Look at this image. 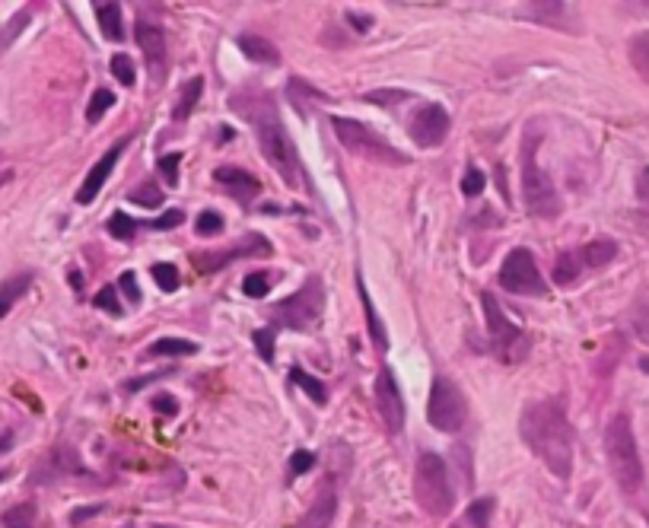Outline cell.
Here are the masks:
<instances>
[{
    "mask_svg": "<svg viewBox=\"0 0 649 528\" xmlns=\"http://www.w3.org/2000/svg\"><path fill=\"white\" fill-rule=\"evenodd\" d=\"M519 436L529 446L538 462H545L551 474L560 481L570 478L573 471V427L557 401H532L525 404L519 417Z\"/></svg>",
    "mask_w": 649,
    "mask_h": 528,
    "instance_id": "obj_1",
    "label": "cell"
},
{
    "mask_svg": "<svg viewBox=\"0 0 649 528\" xmlns=\"http://www.w3.org/2000/svg\"><path fill=\"white\" fill-rule=\"evenodd\" d=\"M233 109L245 118L252 121L255 128V137H258V147L265 153V160L280 172V179L287 185H300L303 182V166H300V153H296L293 140L284 128V121H280L274 102L265 90H242L233 96Z\"/></svg>",
    "mask_w": 649,
    "mask_h": 528,
    "instance_id": "obj_2",
    "label": "cell"
},
{
    "mask_svg": "<svg viewBox=\"0 0 649 528\" xmlns=\"http://www.w3.org/2000/svg\"><path fill=\"white\" fill-rule=\"evenodd\" d=\"M605 455H608V468H611V474H615L618 487L624 490V494H637V490L643 487V462H640L634 424H630V417L624 411L608 420Z\"/></svg>",
    "mask_w": 649,
    "mask_h": 528,
    "instance_id": "obj_3",
    "label": "cell"
},
{
    "mask_svg": "<svg viewBox=\"0 0 649 528\" xmlns=\"http://www.w3.org/2000/svg\"><path fill=\"white\" fill-rule=\"evenodd\" d=\"M331 131L341 140V147L350 150L360 160L382 163V166H408L411 160L401 150H395L382 134L373 128H366L357 118H344V115H331Z\"/></svg>",
    "mask_w": 649,
    "mask_h": 528,
    "instance_id": "obj_4",
    "label": "cell"
},
{
    "mask_svg": "<svg viewBox=\"0 0 649 528\" xmlns=\"http://www.w3.org/2000/svg\"><path fill=\"white\" fill-rule=\"evenodd\" d=\"M481 306H484V319H487V344H490V354H494L500 363H522L529 357L532 341L510 315H506L494 293H481Z\"/></svg>",
    "mask_w": 649,
    "mask_h": 528,
    "instance_id": "obj_5",
    "label": "cell"
},
{
    "mask_svg": "<svg viewBox=\"0 0 649 528\" xmlns=\"http://www.w3.org/2000/svg\"><path fill=\"white\" fill-rule=\"evenodd\" d=\"M414 497L420 509H427L430 516H449L455 506V490L449 484V471L446 462L436 452H424L417 459L414 468Z\"/></svg>",
    "mask_w": 649,
    "mask_h": 528,
    "instance_id": "obj_6",
    "label": "cell"
},
{
    "mask_svg": "<svg viewBox=\"0 0 649 528\" xmlns=\"http://www.w3.org/2000/svg\"><path fill=\"white\" fill-rule=\"evenodd\" d=\"M538 137L525 140V150H522V201H525V210H529L532 217L538 220H554L560 214V195L551 182V175L538 166Z\"/></svg>",
    "mask_w": 649,
    "mask_h": 528,
    "instance_id": "obj_7",
    "label": "cell"
},
{
    "mask_svg": "<svg viewBox=\"0 0 649 528\" xmlns=\"http://www.w3.org/2000/svg\"><path fill=\"white\" fill-rule=\"evenodd\" d=\"M322 312H325V287H322V280L312 274L293 296L280 299L271 309V322L274 328L306 331L322 319Z\"/></svg>",
    "mask_w": 649,
    "mask_h": 528,
    "instance_id": "obj_8",
    "label": "cell"
},
{
    "mask_svg": "<svg viewBox=\"0 0 649 528\" xmlns=\"http://www.w3.org/2000/svg\"><path fill=\"white\" fill-rule=\"evenodd\" d=\"M468 417V404L462 389L446 376H436L427 398V420L440 433H459Z\"/></svg>",
    "mask_w": 649,
    "mask_h": 528,
    "instance_id": "obj_9",
    "label": "cell"
},
{
    "mask_svg": "<svg viewBox=\"0 0 649 528\" xmlns=\"http://www.w3.org/2000/svg\"><path fill=\"white\" fill-rule=\"evenodd\" d=\"M500 287L506 293H516V296H541L548 290L545 277H541V271H538V261L529 249H513L503 258Z\"/></svg>",
    "mask_w": 649,
    "mask_h": 528,
    "instance_id": "obj_10",
    "label": "cell"
},
{
    "mask_svg": "<svg viewBox=\"0 0 649 528\" xmlns=\"http://www.w3.org/2000/svg\"><path fill=\"white\" fill-rule=\"evenodd\" d=\"M449 128H452V118H449V112L443 109L440 102L420 105V109L411 115V125H408V131H411V137H414V144L424 147V150L440 147L443 140L449 137Z\"/></svg>",
    "mask_w": 649,
    "mask_h": 528,
    "instance_id": "obj_11",
    "label": "cell"
},
{
    "mask_svg": "<svg viewBox=\"0 0 649 528\" xmlns=\"http://www.w3.org/2000/svg\"><path fill=\"white\" fill-rule=\"evenodd\" d=\"M373 395H376L379 417L385 420L389 433H401V427H405V398H401V385L395 382V373L389 366L379 369V376L373 382Z\"/></svg>",
    "mask_w": 649,
    "mask_h": 528,
    "instance_id": "obj_12",
    "label": "cell"
},
{
    "mask_svg": "<svg viewBox=\"0 0 649 528\" xmlns=\"http://www.w3.org/2000/svg\"><path fill=\"white\" fill-rule=\"evenodd\" d=\"M268 258L271 255V242L261 236V233H249L239 245H233V249H226V252H204V255H195L191 261H195V271L201 274H214L220 268H226V264H233L239 258Z\"/></svg>",
    "mask_w": 649,
    "mask_h": 528,
    "instance_id": "obj_13",
    "label": "cell"
},
{
    "mask_svg": "<svg viewBox=\"0 0 649 528\" xmlns=\"http://www.w3.org/2000/svg\"><path fill=\"white\" fill-rule=\"evenodd\" d=\"M134 39H137L140 51H144L150 74L156 80H163V74H166V35H163V29L153 20H144V16H140V20L134 23Z\"/></svg>",
    "mask_w": 649,
    "mask_h": 528,
    "instance_id": "obj_14",
    "label": "cell"
},
{
    "mask_svg": "<svg viewBox=\"0 0 649 528\" xmlns=\"http://www.w3.org/2000/svg\"><path fill=\"white\" fill-rule=\"evenodd\" d=\"M128 144H131V137L118 140V144H115L109 153L99 156V163H96L90 172H86V179H83V185H80V191H77V204H93V201H96V195L102 191V185L109 182V175H112V169H115V163H118V156L125 153Z\"/></svg>",
    "mask_w": 649,
    "mask_h": 528,
    "instance_id": "obj_15",
    "label": "cell"
},
{
    "mask_svg": "<svg viewBox=\"0 0 649 528\" xmlns=\"http://www.w3.org/2000/svg\"><path fill=\"white\" fill-rule=\"evenodd\" d=\"M214 179L223 191H230V195L239 201V204H249L261 195V182L255 179L252 172H245V169H236V166H220L214 172Z\"/></svg>",
    "mask_w": 649,
    "mask_h": 528,
    "instance_id": "obj_16",
    "label": "cell"
},
{
    "mask_svg": "<svg viewBox=\"0 0 649 528\" xmlns=\"http://www.w3.org/2000/svg\"><path fill=\"white\" fill-rule=\"evenodd\" d=\"M335 513H338V494L331 484H322L319 494H315L312 506L306 509V516L296 522L293 528H331L335 522Z\"/></svg>",
    "mask_w": 649,
    "mask_h": 528,
    "instance_id": "obj_17",
    "label": "cell"
},
{
    "mask_svg": "<svg viewBox=\"0 0 649 528\" xmlns=\"http://www.w3.org/2000/svg\"><path fill=\"white\" fill-rule=\"evenodd\" d=\"M236 45H239L242 55L249 61H255V64H277L280 61L277 45H271L268 39H261V35H239Z\"/></svg>",
    "mask_w": 649,
    "mask_h": 528,
    "instance_id": "obj_18",
    "label": "cell"
},
{
    "mask_svg": "<svg viewBox=\"0 0 649 528\" xmlns=\"http://www.w3.org/2000/svg\"><path fill=\"white\" fill-rule=\"evenodd\" d=\"M576 255H580L583 268H605L608 261L618 258V242L615 239H592Z\"/></svg>",
    "mask_w": 649,
    "mask_h": 528,
    "instance_id": "obj_19",
    "label": "cell"
},
{
    "mask_svg": "<svg viewBox=\"0 0 649 528\" xmlns=\"http://www.w3.org/2000/svg\"><path fill=\"white\" fill-rule=\"evenodd\" d=\"M357 293H360V303H363V315H366V328H370V338L379 350H389V334H385V325L382 319L376 315V306H373V299L370 293H366V284H363V277L357 274Z\"/></svg>",
    "mask_w": 649,
    "mask_h": 528,
    "instance_id": "obj_20",
    "label": "cell"
},
{
    "mask_svg": "<svg viewBox=\"0 0 649 528\" xmlns=\"http://www.w3.org/2000/svg\"><path fill=\"white\" fill-rule=\"evenodd\" d=\"M96 20H99V29L109 42L125 39V20H121L118 4H96Z\"/></svg>",
    "mask_w": 649,
    "mask_h": 528,
    "instance_id": "obj_21",
    "label": "cell"
},
{
    "mask_svg": "<svg viewBox=\"0 0 649 528\" xmlns=\"http://www.w3.org/2000/svg\"><path fill=\"white\" fill-rule=\"evenodd\" d=\"M29 287H32V274H16V277H10V280H4V284H0V319H4V315L16 303H20Z\"/></svg>",
    "mask_w": 649,
    "mask_h": 528,
    "instance_id": "obj_22",
    "label": "cell"
},
{
    "mask_svg": "<svg viewBox=\"0 0 649 528\" xmlns=\"http://www.w3.org/2000/svg\"><path fill=\"white\" fill-rule=\"evenodd\" d=\"M201 93H204V80H201V77H191V80L182 86V93H179V102H175V112H172V118H175V121H185L191 112L198 109V99H201Z\"/></svg>",
    "mask_w": 649,
    "mask_h": 528,
    "instance_id": "obj_23",
    "label": "cell"
},
{
    "mask_svg": "<svg viewBox=\"0 0 649 528\" xmlns=\"http://www.w3.org/2000/svg\"><path fill=\"white\" fill-rule=\"evenodd\" d=\"M290 382H293L300 392H306L312 404H325V401H328V389H325V382H322V379H315V376H309L306 369L293 366V369H290Z\"/></svg>",
    "mask_w": 649,
    "mask_h": 528,
    "instance_id": "obj_24",
    "label": "cell"
},
{
    "mask_svg": "<svg viewBox=\"0 0 649 528\" xmlns=\"http://www.w3.org/2000/svg\"><path fill=\"white\" fill-rule=\"evenodd\" d=\"M580 271H583V261L576 252H564L557 261H554V284L557 287H573L576 280H580Z\"/></svg>",
    "mask_w": 649,
    "mask_h": 528,
    "instance_id": "obj_25",
    "label": "cell"
},
{
    "mask_svg": "<svg viewBox=\"0 0 649 528\" xmlns=\"http://www.w3.org/2000/svg\"><path fill=\"white\" fill-rule=\"evenodd\" d=\"M191 354H198V344H191L185 338H160L147 350V357H191Z\"/></svg>",
    "mask_w": 649,
    "mask_h": 528,
    "instance_id": "obj_26",
    "label": "cell"
},
{
    "mask_svg": "<svg viewBox=\"0 0 649 528\" xmlns=\"http://www.w3.org/2000/svg\"><path fill=\"white\" fill-rule=\"evenodd\" d=\"M627 55L637 74L649 83V32H637L634 39L627 42Z\"/></svg>",
    "mask_w": 649,
    "mask_h": 528,
    "instance_id": "obj_27",
    "label": "cell"
},
{
    "mask_svg": "<svg viewBox=\"0 0 649 528\" xmlns=\"http://www.w3.org/2000/svg\"><path fill=\"white\" fill-rule=\"evenodd\" d=\"M287 99L296 105V112H303V115H306V105H309L306 99H325V93H322V90H315V86H309L306 80L296 77V80H290V86H287Z\"/></svg>",
    "mask_w": 649,
    "mask_h": 528,
    "instance_id": "obj_28",
    "label": "cell"
},
{
    "mask_svg": "<svg viewBox=\"0 0 649 528\" xmlns=\"http://www.w3.org/2000/svg\"><path fill=\"white\" fill-rule=\"evenodd\" d=\"M490 516H494V500H490V497L475 500L468 506V513H465L471 528H490Z\"/></svg>",
    "mask_w": 649,
    "mask_h": 528,
    "instance_id": "obj_29",
    "label": "cell"
},
{
    "mask_svg": "<svg viewBox=\"0 0 649 528\" xmlns=\"http://www.w3.org/2000/svg\"><path fill=\"white\" fill-rule=\"evenodd\" d=\"M134 230H140V223L131 217V214H112L109 217V233L115 236V239H121V242H131L134 239Z\"/></svg>",
    "mask_w": 649,
    "mask_h": 528,
    "instance_id": "obj_30",
    "label": "cell"
},
{
    "mask_svg": "<svg viewBox=\"0 0 649 528\" xmlns=\"http://www.w3.org/2000/svg\"><path fill=\"white\" fill-rule=\"evenodd\" d=\"M242 290L249 299H265L271 293V274L268 271H255L242 280Z\"/></svg>",
    "mask_w": 649,
    "mask_h": 528,
    "instance_id": "obj_31",
    "label": "cell"
},
{
    "mask_svg": "<svg viewBox=\"0 0 649 528\" xmlns=\"http://www.w3.org/2000/svg\"><path fill=\"white\" fill-rule=\"evenodd\" d=\"M634 331H637V338L649 347V290L637 299V306H634Z\"/></svg>",
    "mask_w": 649,
    "mask_h": 528,
    "instance_id": "obj_32",
    "label": "cell"
},
{
    "mask_svg": "<svg viewBox=\"0 0 649 528\" xmlns=\"http://www.w3.org/2000/svg\"><path fill=\"white\" fill-rule=\"evenodd\" d=\"M128 198H131V204H140V207H163V191L153 182H144L140 188H134Z\"/></svg>",
    "mask_w": 649,
    "mask_h": 528,
    "instance_id": "obj_33",
    "label": "cell"
},
{
    "mask_svg": "<svg viewBox=\"0 0 649 528\" xmlns=\"http://www.w3.org/2000/svg\"><path fill=\"white\" fill-rule=\"evenodd\" d=\"M112 105H115V96L109 90H96L93 99H90V109H86V121H90V125H96V121H102V115L109 112Z\"/></svg>",
    "mask_w": 649,
    "mask_h": 528,
    "instance_id": "obj_34",
    "label": "cell"
},
{
    "mask_svg": "<svg viewBox=\"0 0 649 528\" xmlns=\"http://www.w3.org/2000/svg\"><path fill=\"white\" fill-rule=\"evenodd\" d=\"M153 280H156V287H160L163 293L179 290V271H175L172 264H166V261L153 264Z\"/></svg>",
    "mask_w": 649,
    "mask_h": 528,
    "instance_id": "obj_35",
    "label": "cell"
},
{
    "mask_svg": "<svg viewBox=\"0 0 649 528\" xmlns=\"http://www.w3.org/2000/svg\"><path fill=\"white\" fill-rule=\"evenodd\" d=\"M109 70H112V77H115V80H121L125 86H134V80H137L134 61H131L128 55H112V61H109Z\"/></svg>",
    "mask_w": 649,
    "mask_h": 528,
    "instance_id": "obj_36",
    "label": "cell"
},
{
    "mask_svg": "<svg viewBox=\"0 0 649 528\" xmlns=\"http://www.w3.org/2000/svg\"><path fill=\"white\" fill-rule=\"evenodd\" d=\"M4 528H35V509L29 503L13 506L4 516Z\"/></svg>",
    "mask_w": 649,
    "mask_h": 528,
    "instance_id": "obj_37",
    "label": "cell"
},
{
    "mask_svg": "<svg viewBox=\"0 0 649 528\" xmlns=\"http://www.w3.org/2000/svg\"><path fill=\"white\" fill-rule=\"evenodd\" d=\"M252 341H255V350L261 354V360H265V363H274V344H277L274 328H258V331L252 334Z\"/></svg>",
    "mask_w": 649,
    "mask_h": 528,
    "instance_id": "obj_38",
    "label": "cell"
},
{
    "mask_svg": "<svg viewBox=\"0 0 649 528\" xmlns=\"http://www.w3.org/2000/svg\"><path fill=\"white\" fill-rule=\"evenodd\" d=\"M195 233L198 236H217V233H223V217L217 214V210H204V214H198V220H195Z\"/></svg>",
    "mask_w": 649,
    "mask_h": 528,
    "instance_id": "obj_39",
    "label": "cell"
},
{
    "mask_svg": "<svg viewBox=\"0 0 649 528\" xmlns=\"http://www.w3.org/2000/svg\"><path fill=\"white\" fill-rule=\"evenodd\" d=\"M156 169H160V175L166 182L172 185H179V169H182V153H166L160 156V163H156Z\"/></svg>",
    "mask_w": 649,
    "mask_h": 528,
    "instance_id": "obj_40",
    "label": "cell"
},
{
    "mask_svg": "<svg viewBox=\"0 0 649 528\" xmlns=\"http://www.w3.org/2000/svg\"><path fill=\"white\" fill-rule=\"evenodd\" d=\"M484 185H487L484 172H481L478 166H471V169L465 172V179H462V195H465V198H478L481 191H484Z\"/></svg>",
    "mask_w": 649,
    "mask_h": 528,
    "instance_id": "obj_41",
    "label": "cell"
},
{
    "mask_svg": "<svg viewBox=\"0 0 649 528\" xmlns=\"http://www.w3.org/2000/svg\"><path fill=\"white\" fill-rule=\"evenodd\" d=\"M411 99V93L405 90H376V93H366V102H376V105H385V109H392V105Z\"/></svg>",
    "mask_w": 649,
    "mask_h": 528,
    "instance_id": "obj_42",
    "label": "cell"
},
{
    "mask_svg": "<svg viewBox=\"0 0 649 528\" xmlns=\"http://www.w3.org/2000/svg\"><path fill=\"white\" fill-rule=\"evenodd\" d=\"M96 309H105V312H112V315L121 312V303H118V287H115V284L102 287V290L96 293Z\"/></svg>",
    "mask_w": 649,
    "mask_h": 528,
    "instance_id": "obj_43",
    "label": "cell"
},
{
    "mask_svg": "<svg viewBox=\"0 0 649 528\" xmlns=\"http://www.w3.org/2000/svg\"><path fill=\"white\" fill-rule=\"evenodd\" d=\"M182 220H185L182 210H166L163 217H156L150 223H140V226H147V230H172V226H179Z\"/></svg>",
    "mask_w": 649,
    "mask_h": 528,
    "instance_id": "obj_44",
    "label": "cell"
},
{
    "mask_svg": "<svg viewBox=\"0 0 649 528\" xmlns=\"http://www.w3.org/2000/svg\"><path fill=\"white\" fill-rule=\"evenodd\" d=\"M118 290L128 296V303H131V306L140 303V290H137V277H134V271H125V274L118 277Z\"/></svg>",
    "mask_w": 649,
    "mask_h": 528,
    "instance_id": "obj_45",
    "label": "cell"
},
{
    "mask_svg": "<svg viewBox=\"0 0 649 528\" xmlns=\"http://www.w3.org/2000/svg\"><path fill=\"white\" fill-rule=\"evenodd\" d=\"M312 465H315V455L309 449L293 452V459H290V471L293 474H306V471H312Z\"/></svg>",
    "mask_w": 649,
    "mask_h": 528,
    "instance_id": "obj_46",
    "label": "cell"
},
{
    "mask_svg": "<svg viewBox=\"0 0 649 528\" xmlns=\"http://www.w3.org/2000/svg\"><path fill=\"white\" fill-rule=\"evenodd\" d=\"M153 411H160L163 417H175V414H179V404H175L172 395H156L153 398Z\"/></svg>",
    "mask_w": 649,
    "mask_h": 528,
    "instance_id": "obj_47",
    "label": "cell"
},
{
    "mask_svg": "<svg viewBox=\"0 0 649 528\" xmlns=\"http://www.w3.org/2000/svg\"><path fill=\"white\" fill-rule=\"evenodd\" d=\"M637 201L649 210V166H643L637 175Z\"/></svg>",
    "mask_w": 649,
    "mask_h": 528,
    "instance_id": "obj_48",
    "label": "cell"
},
{
    "mask_svg": "<svg viewBox=\"0 0 649 528\" xmlns=\"http://www.w3.org/2000/svg\"><path fill=\"white\" fill-rule=\"evenodd\" d=\"M93 516H99V506H86V509H77V513L70 516V525H80V522L93 519Z\"/></svg>",
    "mask_w": 649,
    "mask_h": 528,
    "instance_id": "obj_49",
    "label": "cell"
},
{
    "mask_svg": "<svg viewBox=\"0 0 649 528\" xmlns=\"http://www.w3.org/2000/svg\"><path fill=\"white\" fill-rule=\"evenodd\" d=\"M347 23L357 26V32H366L370 29V16H360V13H347Z\"/></svg>",
    "mask_w": 649,
    "mask_h": 528,
    "instance_id": "obj_50",
    "label": "cell"
},
{
    "mask_svg": "<svg viewBox=\"0 0 649 528\" xmlns=\"http://www.w3.org/2000/svg\"><path fill=\"white\" fill-rule=\"evenodd\" d=\"M10 446H13V433H4L0 436V452H7Z\"/></svg>",
    "mask_w": 649,
    "mask_h": 528,
    "instance_id": "obj_51",
    "label": "cell"
},
{
    "mask_svg": "<svg viewBox=\"0 0 649 528\" xmlns=\"http://www.w3.org/2000/svg\"><path fill=\"white\" fill-rule=\"evenodd\" d=\"M70 284H74V290H83V284H80V274H77V271H70Z\"/></svg>",
    "mask_w": 649,
    "mask_h": 528,
    "instance_id": "obj_52",
    "label": "cell"
},
{
    "mask_svg": "<svg viewBox=\"0 0 649 528\" xmlns=\"http://www.w3.org/2000/svg\"><path fill=\"white\" fill-rule=\"evenodd\" d=\"M13 179V172L7 169V172H0V188H4V182H10Z\"/></svg>",
    "mask_w": 649,
    "mask_h": 528,
    "instance_id": "obj_53",
    "label": "cell"
},
{
    "mask_svg": "<svg viewBox=\"0 0 649 528\" xmlns=\"http://www.w3.org/2000/svg\"><path fill=\"white\" fill-rule=\"evenodd\" d=\"M640 369H643V373H649V357H643V360H640Z\"/></svg>",
    "mask_w": 649,
    "mask_h": 528,
    "instance_id": "obj_54",
    "label": "cell"
},
{
    "mask_svg": "<svg viewBox=\"0 0 649 528\" xmlns=\"http://www.w3.org/2000/svg\"><path fill=\"white\" fill-rule=\"evenodd\" d=\"M150 528H179V525H163V522H156V525H150Z\"/></svg>",
    "mask_w": 649,
    "mask_h": 528,
    "instance_id": "obj_55",
    "label": "cell"
},
{
    "mask_svg": "<svg viewBox=\"0 0 649 528\" xmlns=\"http://www.w3.org/2000/svg\"><path fill=\"white\" fill-rule=\"evenodd\" d=\"M4 478H7V471H0V484H4Z\"/></svg>",
    "mask_w": 649,
    "mask_h": 528,
    "instance_id": "obj_56",
    "label": "cell"
},
{
    "mask_svg": "<svg viewBox=\"0 0 649 528\" xmlns=\"http://www.w3.org/2000/svg\"><path fill=\"white\" fill-rule=\"evenodd\" d=\"M128 528H131V525H128Z\"/></svg>",
    "mask_w": 649,
    "mask_h": 528,
    "instance_id": "obj_57",
    "label": "cell"
}]
</instances>
